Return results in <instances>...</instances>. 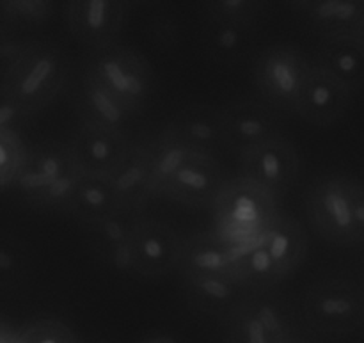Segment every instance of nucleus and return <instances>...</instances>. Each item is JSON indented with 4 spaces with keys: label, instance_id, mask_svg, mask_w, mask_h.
Masks as SVG:
<instances>
[{
    "label": "nucleus",
    "instance_id": "nucleus-30",
    "mask_svg": "<svg viewBox=\"0 0 364 343\" xmlns=\"http://www.w3.org/2000/svg\"><path fill=\"white\" fill-rule=\"evenodd\" d=\"M31 270L27 248L14 237H2L0 242V288L4 292L20 287Z\"/></svg>",
    "mask_w": 364,
    "mask_h": 343
},
{
    "label": "nucleus",
    "instance_id": "nucleus-7",
    "mask_svg": "<svg viewBox=\"0 0 364 343\" xmlns=\"http://www.w3.org/2000/svg\"><path fill=\"white\" fill-rule=\"evenodd\" d=\"M240 174L277 199L290 192L301 174V157L287 135L279 134L242 155Z\"/></svg>",
    "mask_w": 364,
    "mask_h": 343
},
{
    "label": "nucleus",
    "instance_id": "nucleus-16",
    "mask_svg": "<svg viewBox=\"0 0 364 343\" xmlns=\"http://www.w3.org/2000/svg\"><path fill=\"white\" fill-rule=\"evenodd\" d=\"M288 6L323 39L355 36L364 20V0H295Z\"/></svg>",
    "mask_w": 364,
    "mask_h": 343
},
{
    "label": "nucleus",
    "instance_id": "nucleus-20",
    "mask_svg": "<svg viewBox=\"0 0 364 343\" xmlns=\"http://www.w3.org/2000/svg\"><path fill=\"white\" fill-rule=\"evenodd\" d=\"M255 27L223 23V21L203 18L199 32L201 50L208 60L217 66L231 68L240 64L251 52Z\"/></svg>",
    "mask_w": 364,
    "mask_h": 343
},
{
    "label": "nucleus",
    "instance_id": "nucleus-40",
    "mask_svg": "<svg viewBox=\"0 0 364 343\" xmlns=\"http://www.w3.org/2000/svg\"><path fill=\"white\" fill-rule=\"evenodd\" d=\"M284 343H309V340H308V337L304 334V331H302L301 327H297V329L291 333V337L288 338Z\"/></svg>",
    "mask_w": 364,
    "mask_h": 343
},
{
    "label": "nucleus",
    "instance_id": "nucleus-11",
    "mask_svg": "<svg viewBox=\"0 0 364 343\" xmlns=\"http://www.w3.org/2000/svg\"><path fill=\"white\" fill-rule=\"evenodd\" d=\"M223 123L226 149L238 159L281 134L276 112L258 100H238L223 107Z\"/></svg>",
    "mask_w": 364,
    "mask_h": 343
},
{
    "label": "nucleus",
    "instance_id": "nucleus-10",
    "mask_svg": "<svg viewBox=\"0 0 364 343\" xmlns=\"http://www.w3.org/2000/svg\"><path fill=\"white\" fill-rule=\"evenodd\" d=\"M68 146L82 174L110 176L127 157L132 141L127 132L78 123Z\"/></svg>",
    "mask_w": 364,
    "mask_h": 343
},
{
    "label": "nucleus",
    "instance_id": "nucleus-38",
    "mask_svg": "<svg viewBox=\"0 0 364 343\" xmlns=\"http://www.w3.org/2000/svg\"><path fill=\"white\" fill-rule=\"evenodd\" d=\"M352 206H354L355 228H358L359 244H364V181L352 176L350 181Z\"/></svg>",
    "mask_w": 364,
    "mask_h": 343
},
{
    "label": "nucleus",
    "instance_id": "nucleus-14",
    "mask_svg": "<svg viewBox=\"0 0 364 343\" xmlns=\"http://www.w3.org/2000/svg\"><path fill=\"white\" fill-rule=\"evenodd\" d=\"M162 132L201 155L217 157L223 149H226L220 107L206 103L185 107L174 114Z\"/></svg>",
    "mask_w": 364,
    "mask_h": 343
},
{
    "label": "nucleus",
    "instance_id": "nucleus-35",
    "mask_svg": "<svg viewBox=\"0 0 364 343\" xmlns=\"http://www.w3.org/2000/svg\"><path fill=\"white\" fill-rule=\"evenodd\" d=\"M146 38L160 52H173L178 48L181 38V28L176 18L169 14H156L146 23Z\"/></svg>",
    "mask_w": 364,
    "mask_h": 343
},
{
    "label": "nucleus",
    "instance_id": "nucleus-1",
    "mask_svg": "<svg viewBox=\"0 0 364 343\" xmlns=\"http://www.w3.org/2000/svg\"><path fill=\"white\" fill-rule=\"evenodd\" d=\"M212 210L213 233L235 260L262 244L281 216L276 196L242 174L228 180Z\"/></svg>",
    "mask_w": 364,
    "mask_h": 343
},
{
    "label": "nucleus",
    "instance_id": "nucleus-31",
    "mask_svg": "<svg viewBox=\"0 0 364 343\" xmlns=\"http://www.w3.org/2000/svg\"><path fill=\"white\" fill-rule=\"evenodd\" d=\"M28 146L21 135L0 132V185L9 192L27 164Z\"/></svg>",
    "mask_w": 364,
    "mask_h": 343
},
{
    "label": "nucleus",
    "instance_id": "nucleus-9",
    "mask_svg": "<svg viewBox=\"0 0 364 343\" xmlns=\"http://www.w3.org/2000/svg\"><path fill=\"white\" fill-rule=\"evenodd\" d=\"M128 4L123 0H71L64 4V20L71 34L95 50L116 45Z\"/></svg>",
    "mask_w": 364,
    "mask_h": 343
},
{
    "label": "nucleus",
    "instance_id": "nucleus-28",
    "mask_svg": "<svg viewBox=\"0 0 364 343\" xmlns=\"http://www.w3.org/2000/svg\"><path fill=\"white\" fill-rule=\"evenodd\" d=\"M263 11L265 2L262 0H210L203 4V18L242 27H255Z\"/></svg>",
    "mask_w": 364,
    "mask_h": 343
},
{
    "label": "nucleus",
    "instance_id": "nucleus-29",
    "mask_svg": "<svg viewBox=\"0 0 364 343\" xmlns=\"http://www.w3.org/2000/svg\"><path fill=\"white\" fill-rule=\"evenodd\" d=\"M55 4L50 0H2L0 20L2 27H34L52 18Z\"/></svg>",
    "mask_w": 364,
    "mask_h": 343
},
{
    "label": "nucleus",
    "instance_id": "nucleus-27",
    "mask_svg": "<svg viewBox=\"0 0 364 343\" xmlns=\"http://www.w3.org/2000/svg\"><path fill=\"white\" fill-rule=\"evenodd\" d=\"M233 276L249 294H262L284 281L263 242L235 260Z\"/></svg>",
    "mask_w": 364,
    "mask_h": 343
},
{
    "label": "nucleus",
    "instance_id": "nucleus-18",
    "mask_svg": "<svg viewBox=\"0 0 364 343\" xmlns=\"http://www.w3.org/2000/svg\"><path fill=\"white\" fill-rule=\"evenodd\" d=\"M132 213H117V216L103 219L100 223L85 226V235L91 251L96 258L112 269L121 273L135 274L134 260V231L137 217Z\"/></svg>",
    "mask_w": 364,
    "mask_h": 343
},
{
    "label": "nucleus",
    "instance_id": "nucleus-5",
    "mask_svg": "<svg viewBox=\"0 0 364 343\" xmlns=\"http://www.w3.org/2000/svg\"><path fill=\"white\" fill-rule=\"evenodd\" d=\"M302 313L316 333H355L364 327V288L347 278L316 281L306 290Z\"/></svg>",
    "mask_w": 364,
    "mask_h": 343
},
{
    "label": "nucleus",
    "instance_id": "nucleus-41",
    "mask_svg": "<svg viewBox=\"0 0 364 343\" xmlns=\"http://www.w3.org/2000/svg\"><path fill=\"white\" fill-rule=\"evenodd\" d=\"M14 334H16V331L7 329L6 324H2V338H0V343H14Z\"/></svg>",
    "mask_w": 364,
    "mask_h": 343
},
{
    "label": "nucleus",
    "instance_id": "nucleus-25",
    "mask_svg": "<svg viewBox=\"0 0 364 343\" xmlns=\"http://www.w3.org/2000/svg\"><path fill=\"white\" fill-rule=\"evenodd\" d=\"M235 258L228 246L213 233H198L183 242L180 274L181 276H210V274H231Z\"/></svg>",
    "mask_w": 364,
    "mask_h": 343
},
{
    "label": "nucleus",
    "instance_id": "nucleus-33",
    "mask_svg": "<svg viewBox=\"0 0 364 343\" xmlns=\"http://www.w3.org/2000/svg\"><path fill=\"white\" fill-rule=\"evenodd\" d=\"M14 343H80V340L70 326L52 317H45L32 320L16 331Z\"/></svg>",
    "mask_w": 364,
    "mask_h": 343
},
{
    "label": "nucleus",
    "instance_id": "nucleus-43",
    "mask_svg": "<svg viewBox=\"0 0 364 343\" xmlns=\"http://www.w3.org/2000/svg\"><path fill=\"white\" fill-rule=\"evenodd\" d=\"M80 343H100V342H92V340H87V342H85V340H80Z\"/></svg>",
    "mask_w": 364,
    "mask_h": 343
},
{
    "label": "nucleus",
    "instance_id": "nucleus-32",
    "mask_svg": "<svg viewBox=\"0 0 364 343\" xmlns=\"http://www.w3.org/2000/svg\"><path fill=\"white\" fill-rule=\"evenodd\" d=\"M82 176L80 169L71 171L70 174H66L64 178H60L59 181L52 184L50 187L43 189L41 192L34 194L32 198H28L27 205L34 206L39 210H48V212H63L70 213L71 201H73L75 191H77L78 180Z\"/></svg>",
    "mask_w": 364,
    "mask_h": 343
},
{
    "label": "nucleus",
    "instance_id": "nucleus-17",
    "mask_svg": "<svg viewBox=\"0 0 364 343\" xmlns=\"http://www.w3.org/2000/svg\"><path fill=\"white\" fill-rule=\"evenodd\" d=\"M107 178L123 206V212H141L149 199H153L151 141H132L127 157Z\"/></svg>",
    "mask_w": 364,
    "mask_h": 343
},
{
    "label": "nucleus",
    "instance_id": "nucleus-42",
    "mask_svg": "<svg viewBox=\"0 0 364 343\" xmlns=\"http://www.w3.org/2000/svg\"><path fill=\"white\" fill-rule=\"evenodd\" d=\"M355 38H358L359 41H361V45L364 46V20H363L361 27H359V28H358V32H355Z\"/></svg>",
    "mask_w": 364,
    "mask_h": 343
},
{
    "label": "nucleus",
    "instance_id": "nucleus-4",
    "mask_svg": "<svg viewBox=\"0 0 364 343\" xmlns=\"http://www.w3.org/2000/svg\"><path fill=\"white\" fill-rule=\"evenodd\" d=\"M313 63L301 48L277 43L263 50L255 60L252 80L263 103L279 112H297Z\"/></svg>",
    "mask_w": 364,
    "mask_h": 343
},
{
    "label": "nucleus",
    "instance_id": "nucleus-39",
    "mask_svg": "<svg viewBox=\"0 0 364 343\" xmlns=\"http://www.w3.org/2000/svg\"><path fill=\"white\" fill-rule=\"evenodd\" d=\"M139 343H180L176 338H173L171 334L166 333H149L146 334Z\"/></svg>",
    "mask_w": 364,
    "mask_h": 343
},
{
    "label": "nucleus",
    "instance_id": "nucleus-15",
    "mask_svg": "<svg viewBox=\"0 0 364 343\" xmlns=\"http://www.w3.org/2000/svg\"><path fill=\"white\" fill-rule=\"evenodd\" d=\"M78 169L68 144L55 141H45L28 148L27 164L11 192L20 196L23 201L59 181L71 171Z\"/></svg>",
    "mask_w": 364,
    "mask_h": 343
},
{
    "label": "nucleus",
    "instance_id": "nucleus-21",
    "mask_svg": "<svg viewBox=\"0 0 364 343\" xmlns=\"http://www.w3.org/2000/svg\"><path fill=\"white\" fill-rule=\"evenodd\" d=\"M77 112L80 123L98 125L121 132H127V125L134 117V114L87 71L82 73L78 85Z\"/></svg>",
    "mask_w": 364,
    "mask_h": 343
},
{
    "label": "nucleus",
    "instance_id": "nucleus-12",
    "mask_svg": "<svg viewBox=\"0 0 364 343\" xmlns=\"http://www.w3.org/2000/svg\"><path fill=\"white\" fill-rule=\"evenodd\" d=\"M228 184L217 157L196 155L164 187L160 198L171 199L188 209H213Z\"/></svg>",
    "mask_w": 364,
    "mask_h": 343
},
{
    "label": "nucleus",
    "instance_id": "nucleus-22",
    "mask_svg": "<svg viewBox=\"0 0 364 343\" xmlns=\"http://www.w3.org/2000/svg\"><path fill=\"white\" fill-rule=\"evenodd\" d=\"M315 64L329 71L352 95L364 89V46L355 36L323 39Z\"/></svg>",
    "mask_w": 364,
    "mask_h": 343
},
{
    "label": "nucleus",
    "instance_id": "nucleus-6",
    "mask_svg": "<svg viewBox=\"0 0 364 343\" xmlns=\"http://www.w3.org/2000/svg\"><path fill=\"white\" fill-rule=\"evenodd\" d=\"M352 176L323 174L306 192V213L313 231L334 246L359 244L350 194Z\"/></svg>",
    "mask_w": 364,
    "mask_h": 343
},
{
    "label": "nucleus",
    "instance_id": "nucleus-26",
    "mask_svg": "<svg viewBox=\"0 0 364 343\" xmlns=\"http://www.w3.org/2000/svg\"><path fill=\"white\" fill-rule=\"evenodd\" d=\"M201 153L192 152L188 146L176 139L169 137L160 132L151 141V191L153 198H160L167 184L174 178V174L185 166L191 159Z\"/></svg>",
    "mask_w": 364,
    "mask_h": 343
},
{
    "label": "nucleus",
    "instance_id": "nucleus-37",
    "mask_svg": "<svg viewBox=\"0 0 364 343\" xmlns=\"http://www.w3.org/2000/svg\"><path fill=\"white\" fill-rule=\"evenodd\" d=\"M31 39H21L16 36H9L6 28L0 32V75L6 73L27 50Z\"/></svg>",
    "mask_w": 364,
    "mask_h": 343
},
{
    "label": "nucleus",
    "instance_id": "nucleus-24",
    "mask_svg": "<svg viewBox=\"0 0 364 343\" xmlns=\"http://www.w3.org/2000/svg\"><path fill=\"white\" fill-rule=\"evenodd\" d=\"M117 213H123V206L109 178L82 174L71 201L70 216L85 228Z\"/></svg>",
    "mask_w": 364,
    "mask_h": 343
},
{
    "label": "nucleus",
    "instance_id": "nucleus-3",
    "mask_svg": "<svg viewBox=\"0 0 364 343\" xmlns=\"http://www.w3.org/2000/svg\"><path fill=\"white\" fill-rule=\"evenodd\" d=\"M84 71L92 75L134 116L148 105L155 89V73L148 59L137 50L117 43L95 50Z\"/></svg>",
    "mask_w": 364,
    "mask_h": 343
},
{
    "label": "nucleus",
    "instance_id": "nucleus-2",
    "mask_svg": "<svg viewBox=\"0 0 364 343\" xmlns=\"http://www.w3.org/2000/svg\"><path fill=\"white\" fill-rule=\"evenodd\" d=\"M68 78V60L53 43L31 39L23 56L2 75L0 95L13 98L31 116L46 109Z\"/></svg>",
    "mask_w": 364,
    "mask_h": 343
},
{
    "label": "nucleus",
    "instance_id": "nucleus-19",
    "mask_svg": "<svg viewBox=\"0 0 364 343\" xmlns=\"http://www.w3.org/2000/svg\"><path fill=\"white\" fill-rule=\"evenodd\" d=\"M181 281L188 305L199 313L215 319L230 320L251 295L231 274L181 276Z\"/></svg>",
    "mask_w": 364,
    "mask_h": 343
},
{
    "label": "nucleus",
    "instance_id": "nucleus-34",
    "mask_svg": "<svg viewBox=\"0 0 364 343\" xmlns=\"http://www.w3.org/2000/svg\"><path fill=\"white\" fill-rule=\"evenodd\" d=\"M228 343H274L262 322L256 319L249 297L228 320Z\"/></svg>",
    "mask_w": 364,
    "mask_h": 343
},
{
    "label": "nucleus",
    "instance_id": "nucleus-8",
    "mask_svg": "<svg viewBox=\"0 0 364 343\" xmlns=\"http://www.w3.org/2000/svg\"><path fill=\"white\" fill-rule=\"evenodd\" d=\"M183 238L167 223L137 217L134 231L135 274L146 280L166 278L180 269Z\"/></svg>",
    "mask_w": 364,
    "mask_h": 343
},
{
    "label": "nucleus",
    "instance_id": "nucleus-23",
    "mask_svg": "<svg viewBox=\"0 0 364 343\" xmlns=\"http://www.w3.org/2000/svg\"><path fill=\"white\" fill-rule=\"evenodd\" d=\"M263 246L279 269L281 276L288 280L308 256V233L295 217L281 213L272 230L263 238Z\"/></svg>",
    "mask_w": 364,
    "mask_h": 343
},
{
    "label": "nucleus",
    "instance_id": "nucleus-13",
    "mask_svg": "<svg viewBox=\"0 0 364 343\" xmlns=\"http://www.w3.org/2000/svg\"><path fill=\"white\" fill-rule=\"evenodd\" d=\"M352 95L329 71L313 63L297 105V116L313 127H331L347 114Z\"/></svg>",
    "mask_w": 364,
    "mask_h": 343
},
{
    "label": "nucleus",
    "instance_id": "nucleus-36",
    "mask_svg": "<svg viewBox=\"0 0 364 343\" xmlns=\"http://www.w3.org/2000/svg\"><path fill=\"white\" fill-rule=\"evenodd\" d=\"M31 120L32 116L23 107L18 105L9 96L0 95V132L21 135Z\"/></svg>",
    "mask_w": 364,
    "mask_h": 343
}]
</instances>
